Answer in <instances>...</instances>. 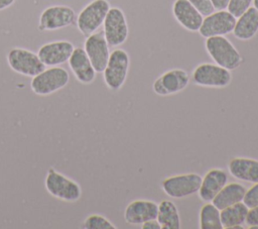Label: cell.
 <instances>
[{
    "instance_id": "cell-6",
    "label": "cell",
    "mask_w": 258,
    "mask_h": 229,
    "mask_svg": "<svg viewBox=\"0 0 258 229\" xmlns=\"http://www.w3.org/2000/svg\"><path fill=\"white\" fill-rule=\"evenodd\" d=\"M7 63L13 72L30 78L45 69L37 53L22 47L11 48L7 53Z\"/></svg>"
},
{
    "instance_id": "cell-1",
    "label": "cell",
    "mask_w": 258,
    "mask_h": 229,
    "mask_svg": "<svg viewBox=\"0 0 258 229\" xmlns=\"http://www.w3.org/2000/svg\"><path fill=\"white\" fill-rule=\"evenodd\" d=\"M205 46L215 64L229 71L238 69L243 62L242 55L238 49L225 35L208 37Z\"/></svg>"
},
{
    "instance_id": "cell-12",
    "label": "cell",
    "mask_w": 258,
    "mask_h": 229,
    "mask_svg": "<svg viewBox=\"0 0 258 229\" xmlns=\"http://www.w3.org/2000/svg\"><path fill=\"white\" fill-rule=\"evenodd\" d=\"M189 83L188 74L181 69H172L159 76L153 83L152 89L156 95L170 96L184 90Z\"/></svg>"
},
{
    "instance_id": "cell-21",
    "label": "cell",
    "mask_w": 258,
    "mask_h": 229,
    "mask_svg": "<svg viewBox=\"0 0 258 229\" xmlns=\"http://www.w3.org/2000/svg\"><path fill=\"white\" fill-rule=\"evenodd\" d=\"M246 188L239 183H227L222 190L214 197L212 203L219 209L222 210L226 207L234 205L239 202H243Z\"/></svg>"
},
{
    "instance_id": "cell-30",
    "label": "cell",
    "mask_w": 258,
    "mask_h": 229,
    "mask_svg": "<svg viewBox=\"0 0 258 229\" xmlns=\"http://www.w3.org/2000/svg\"><path fill=\"white\" fill-rule=\"evenodd\" d=\"M141 228L142 229H161V226L156 219H152L141 224Z\"/></svg>"
},
{
    "instance_id": "cell-5",
    "label": "cell",
    "mask_w": 258,
    "mask_h": 229,
    "mask_svg": "<svg viewBox=\"0 0 258 229\" xmlns=\"http://www.w3.org/2000/svg\"><path fill=\"white\" fill-rule=\"evenodd\" d=\"M109 9L108 0H92L78 14L77 27L79 31L85 36L96 32L103 25Z\"/></svg>"
},
{
    "instance_id": "cell-33",
    "label": "cell",
    "mask_w": 258,
    "mask_h": 229,
    "mask_svg": "<svg viewBox=\"0 0 258 229\" xmlns=\"http://www.w3.org/2000/svg\"><path fill=\"white\" fill-rule=\"evenodd\" d=\"M253 6L258 10V0H253Z\"/></svg>"
},
{
    "instance_id": "cell-17",
    "label": "cell",
    "mask_w": 258,
    "mask_h": 229,
    "mask_svg": "<svg viewBox=\"0 0 258 229\" xmlns=\"http://www.w3.org/2000/svg\"><path fill=\"white\" fill-rule=\"evenodd\" d=\"M68 63L71 71L80 83L87 85L95 80L97 72L84 48L75 47Z\"/></svg>"
},
{
    "instance_id": "cell-9",
    "label": "cell",
    "mask_w": 258,
    "mask_h": 229,
    "mask_svg": "<svg viewBox=\"0 0 258 229\" xmlns=\"http://www.w3.org/2000/svg\"><path fill=\"white\" fill-rule=\"evenodd\" d=\"M103 33L109 46L123 44L129 33L124 12L118 7H110L103 23Z\"/></svg>"
},
{
    "instance_id": "cell-20",
    "label": "cell",
    "mask_w": 258,
    "mask_h": 229,
    "mask_svg": "<svg viewBox=\"0 0 258 229\" xmlns=\"http://www.w3.org/2000/svg\"><path fill=\"white\" fill-rule=\"evenodd\" d=\"M258 32V10L251 6L236 18L233 34L240 40H249Z\"/></svg>"
},
{
    "instance_id": "cell-25",
    "label": "cell",
    "mask_w": 258,
    "mask_h": 229,
    "mask_svg": "<svg viewBox=\"0 0 258 229\" xmlns=\"http://www.w3.org/2000/svg\"><path fill=\"white\" fill-rule=\"evenodd\" d=\"M85 229H116V227L106 217L99 214L89 215L84 223Z\"/></svg>"
},
{
    "instance_id": "cell-24",
    "label": "cell",
    "mask_w": 258,
    "mask_h": 229,
    "mask_svg": "<svg viewBox=\"0 0 258 229\" xmlns=\"http://www.w3.org/2000/svg\"><path fill=\"white\" fill-rule=\"evenodd\" d=\"M201 229H223L220 210L212 203L206 202L200 211Z\"/></svg>"
},
{
    "instance_id": "cell-8",
    "label": "cell",
    "mask_w": 258,
    "mask_h": 229,
    "mask_svg": "<svg viewBox=\"0 0 258 229\" xmlns=\"http://www.w3.org/2000/svg\"><path fill=\"white\" fill-rule=\"evenodd\" d=\"M196 85L208 88H225L232 81L231 71L217 65L205 63L199 65L192 72Z\"/></svg>"
},
{
    "instance_id": "cell-10",
    "label": "cell",
    "mask_w": 258,
    "mask_h": 229,
    "mask_svg": "<svg viewBox=\"0 0 258 229\" xmlns=\"http://www.w3.org/2000/svg\"><path fill=\"white\" fill-rule=\"evenodd\" d=\"M76 13L73 8L66 5H52L45 8L38 21V30L53 31L68 27L74 23Z\"/></svg>"
},
{
    "instance_id": "cell-23",
    "label": "cell",
    "mask_w": 258,
    "mask_h": 229,
    "mask_svg": "<svg viewBox=\"0 0 258 229\" xmlns=\"http://www.w3.org/2000/svg\"><path fill=\"white\" fill-rule=\"evenodd\" d=\"M156 220L161 229H179L181 227L178 210L175 204L168 200H163L158 204Z\"/></svg>"
},
{
    "instance_id": "cell-13",
    "label": "cell",
    "mask_w": 258,
    "mask_h": 229,
    "mask_svg": "<svg viewBox=\"0 0 258 229\" xmlns=\"http://www.w3.org/2000/svg\"><path fill=\"white\" fill-rule=\"evenodd\" d=\"M84 49L95 71L97 73H103L110 56L109 44L103 31H96L87 36L84 43Z\"/></svg>"
},
{
    "instance_id": "cell-31",
    "label": "cell",
    "mask_w": 258,
    "mask_h": 229,
    "mask_svg": "<svg viewBox=\"0 0 258 229\" xmlns=\"http://www.w3.org/2000/svg\"><path fill=\"white\" fill-rule=\"evenodd\" d=\"M215 10H224L227 9L229 0H211Z\"/></svg>"
},
{
    "instance_id": "cell-26",
    "label": "cell",
    "mask_w": 258,
    "mask_h": 229,
    "mask_svg": "<svg viewBox=\"0 0 258 229\" xmlns=\"http://www.w3.org/2000/svg\"><path fill=\"white\" fill-rule=\"evenodd\" d=\"M253 4V0H229L227 10L236 18L248 10Z\"/></svg>"
},
{
    "instance_id": "cell-11",
    "label": "cell",
    "mask_w": 258,
    "mask_h": 229,
    "mask_svg": "<svg viewBox=\"0 0 258 229\" xmlns=\"http://www.w3.org/2000/svg\"><path fill=\"white\" fill-rule=\"evenodd\" d=\"M235 23L236 17L228 10H216L205 16L199 32L205 38L226 35L233 32Z\"/></svg>"
},
{
    "instance_id": "cell-7",
    "label": "cell",
    "mask_w": 258,
    "mask_h": 229,
    "mask_svg": "<svg viewBox=\"0 0 258 229\" xmlns=\"http://www.w3.org/2000/svg\"><path fill=\"white\" fill-rule=\"evenodd\" d=\"M202 177L196 173L176 175L162 181L163 192L170 198L181 199L189 197L199 192Z\"/></svg>"
},
{
    "instance_id": "cell-32",
    "label": "cell",
    "mask_w": 258,
    "mask_h": 229,
    "mask_svg": "<svg viewBox=\"0 0 258 229\" xmlns=\"http://www.w3.org/2000/svg\"><path fill=\"white\" fill-rule=\"evenodd\" d=\"M14 2L15 0H0V11L10 7Z\"/></svg>"
},
{
    "instance_id": "cell-18",
    "label": "cell",
    "mask_w": 258,
    "mask_h": 229,
    "mask_svg": "<svg viewBox=\"0 0 258 229\" xmlns=\"http://www.w3.org/2000/svg\"><path fill=\"white\" fill-rule=\"evenodd\" d=\"M228 183V174L221 168L210 169L204 178H202L201 187L199 189V197L204 202H212L214 197Z\"/></svg>"
},
{
    "instance_id": "cell-19",
    "label": "cell",
    "mask_w": 258,
    "mask_h": 229,
    "mask_svg": "<svg viewBox=\"0 0 258 229\" xmlns=\"http://www.w3.org/2000/svg\"><path fill=\"white\" fill-rule=\"evenodd\" d=\"M230 175L238 181L258 183V160L249 157H233L228 164Z\"/></svg>"
},
{
    "instance_id": "cell-16",
    "label": "cell",
    "mask_w": 258,
    "mask_h": 229,
    "mask_svg": "<svg viewBox=\"0 0 258 229\" xmlns=\"http://www.w3.org/2000/svg\"><path fill=\"white\" fill-rule=\"evenodd\" d=\"M172 14L184 29L191 32L199 31L204 20V16L188 0H175L172 5Z\"/></svg>"
},
{
    "instance_id": "cell-27",
    "label": "cell",
    "mask_w": 258,
    "mask_h": 229,
    "mask_svg": "<svg viewBox=\"0 0 258 229\" xmlns=\"http://www.w3.org/2000/svg\"><path fill=\"white\" fill-rule=\"evenodd\" d=\"M243 203L248 208L258 206V183H254L252 187L246 190V193L243 198Z\"/></svg>"
},
{
    "instance_id": "cell-29",
    "label": "cell",
    "mask_w": 258,
    "mask_h": 229,
    "mask_svg": "<svg viewBox=\"0 0 258 229\" xmlns=\"http://www.w3.org/2000/svg\"><path fill=\"white\" fill-rule=\"evenodd\" d=\"M245 223L251 229H258V206L248 209Z\"/></svg>"
},
{
    "instance_id": "cell-28",
    "label": "cell",
    "mask_w": 258,
    "mask_h": 229,
    "mask_svg": "<svg viewBox=\"0 0 258 229\" xmlns=\"http://www.w3.org/2000/svg\"><path fill=\"white\" fill-rule=\"evenodd\" d=\"M189 3L203 15L208 16L215 11L211 0H188Z\"/></svg>"
},
{
    "instance_id": "cell-14",
    "label": "cell",
    "mask_w": 258,
    "mask_h": 229,
    "mask_svg": "<svg viewBox=\"0 0 258 229\" xmlns=\"http://www.w3.org/2000/svg\"><path fill=\"white\" fill-rule=\"evenodd\" d=\"M74 48L69 40H56L41 45L37 55L45 67H57L69 61Z\"/></svg>"
},
{
    "instance_id": "cell-4",
    "label": "cell",
    "mask_w": 258,
    "mask_h": 229,
    "mask_svg": "<svg viewBox=\"0 0 258 229\" xmlns=\"http://www.w3.org/2000/svg\"><path fill=\"white\" fill-rule=\"evenodd\" d=\"M130 66V59L126 50L116 48L110 52L108 63L103 71L106 86L112 91L121 89L126 81Z\"/></svg>"
},
{
    "instance_id": "cell-3",
    "label": "cell",
    "mask_w": 258,
    "mask_h": 229,
    "mask_svg": "<svg viewBox=\"0 0 258 229\" xmlns=\"http://www.w3.org/2000/svg\"><path fill=\"white\" fill-rule=\"evenodd\" d=\"M70 81L69 72L61 67H48L32 77L31 91L38 96H48L64 88Z\"/></svg>"
},
{
    "instance_id": "cell-15",
    "label": "cell",
    "mask_w": 258,
    "mask_h": 229,
    "mask_svg": "<svg viewBox=\"0 0 258 229\" xmlns=\"http://www.w3.org/2000/svg\"><path fill=\"white\" fill-rule=\"evenodd\" d=\"M158 205L149 200L132 201L124 211L125 222L130 225H141L144 222L156 219Z\"/></svg>"
},
{
    "instance_id": "cell-2",
    "label": "cell",
    "mask_w": 258,
    "mask_h": 229,
    "mask_svg": "<svg viewBox=\"0 0 258 229\" xmlns=\"http://www.w3.org/2000/svg\"><path fill=\"white\" fill-rule=\"evenodd\" d=\"M44 186L49 195L60 201L73 203L79 201L82 197L81 186L53 167L48 168Z\"/></svg>"
},
{
    "instance_id": "cell-22",
    "label": "cell",
    "mask_w": 258,
    "mask_h": 229,
    "mask_svg": "<svg viewBox=\"0 0 258 229\" xmlns=\"http://www.w3.org/2000/svg\"><path fill=\"white\" fill-rule=\"evenodd\" d=\"M248 209L249 208L243 202H239L220 210L221 222H222L223 228L225 229L244 228L243 224L246 221Z\"/></svg>"
}]
</instances>
